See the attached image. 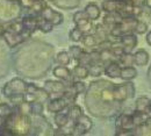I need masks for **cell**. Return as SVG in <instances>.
Returning a JSON list of instances; mask_svg holds the SVG:
<instances>
[{"label":"cell","instance_id":"cell-1","mask_svg":"<svg viewBox=\"0 0 151 136\" xmlns=\"http://www.w3.org/2000/svg\"><path fill=\"white\" fill-rule=\"evenodd\" d=\"M7 128L13 135H26L30 130V119L24 114H12L7 117Z\"/></svg>","mask_w":151,"mask_h":136},{"label":"cell","instance_id":"cell-2","mask_svg":"<svg viewBox=\"0 0 151 136\" xmlns=\"http://www.w3.org/2000/svg\"><path fill=\"white\" fill-rule=\"evenodd\" d=\"M27 85L28 84L23 79L14 78V79H12L5 84V86L2 89V93L7 98L12 97V96H17V94H24L27 92Z\"/></svg>","mask_w":151,"mask_h":136},{"label":"cell","instance_id":"cell-3","mask_svg":"<svg viewBox=\"0 0 151 136\" xmlns=\"http://www.w3.org/2000/svg\"><path fill=\"white\" fill-rule=\"evenodd\" d=\"M134 96H135V87L134 84L130 83V80H127V83L123 85L115 86L112 91V98L119 102L124 101L128 98H132Z\"/></svg>","mask_w":151,"mask_h":136},{"label":"cell","instance_id":"cell-4","mask_svg":"<svg viewBox=\"0 0 151 136\" xmlns=\"http://www.w3.org/2000/svg\"><path fill=\"white\" fill-rule=\"evenodd\" d=\"M92 20L87 17L85 11H79L73 14V22L78 28H80L83 32H88L92 28Z\"/></svg>","mask_w":151,"mask_h":136},{"label":"cell","instance_id":"cell-5","mask_svg":"<svg viewBox=\"0 0 151 136\" xmlns=\"http://www.w3.org/2000/svg\"><path fill=\"white\" fill-rule=\"evenodd\" d=\"M92 127H93L92 120L85 114H81L75 120L76 132H78L79 134H86L92 129Z\"/></svg>","mask_w":151,"mask_h":136},{"label":"cell","instance_id":"cell-6","mask_svg":"<svg viewBox=\"0 0 151 136\" xmlns=\"http://www.w3.org/2000/svg\"><path fill=\"white\" fill-rule=\"evenodd\" d=\"M41 18H43V19L48 20L49 22H51L54 26H58V24H60L62 22H63V15L59 13V12H57V11H54L51 7H49V6H45L44 7V9L41 12Z\"/></svg>","mask_w":151,"mask_h":136},{"label":"cell","instance_id":"cell-7","mask_svg":"<svg viewBox=\"0 0 151 136\" xmlns=\"http://www.w3.org/2000/svg\"><path fill=\"white\" fill-rule=\"evenodd\" d=\"M2 37L5 39L6 43L8 44V47L14 48L18 44H20L21 42H23L24 35L23 34H20V33H17V32H13L11 29H5V32L2 34Z\"/></svg>","mask_w":151,"mask_h":136},{"label":"cell","instance_id":"cell-8","mask_svg":"<svg viewBox=\"0 0 151 136\" xmlns=\"http://www.w3.org/2000/svg\"><path fill=\"white\" fill-rule=\"evenodd\" d=\"M116 128L122 130V129H126V130H132L135 124H134V121H132V115H128V114H121L120 117L116 119Z\"/></svg>","mask_w":151,"mask_h":136},{"label":"cell","instance_id":"cell-9","mask_svg":"<svg viewBox=\"0 0 151 136\" xmlns=\"http://www.w3.org/2000/svg\"><path fill=\"white\" fill-rule=\"evenodd\" d=\"M44 90L48 92V94L49 93H65V91H66V87H65V85L63 84V83H60V81H56V80H48V81H45V84H44Z\"/></svg>","mask_w":151,"mask_h":136},{"label":"cell","instance_id":"cell-10","mask_svg":"<svg viewBox=\"0 0 151 136\" xmlns=\"http://www.w3.org/2000/svg\"><path fill=\"white\" fill-rule=\"evenodd\" d=\"M68 106V100L65 98H55L49 101L48 104V111L51 113L62 112Z\"/></svg>","mask_w":151,"mask_h":136},{"label":"cell","instance_id":"cell-11","mask_svg":"<svg viewBox=\"0 0 151 136\" xmlns=\"http://www.w3.org/2000/svg\"><path fill=\"white\" fill-rule=\"evenodd\" d=\"M21 22H22L24 32H27L29 34L38 29V20L35 17H26L22 19Z\"/></svg>","mask_w":151,"mask_h":136},{"label":"cell","instance_id":"cell-12","mask_svg":"<svg viewBox=\"0 0 151 136\" xmlns=\"http://www.w3.org/2000/svg\"><path fill=\"white\" fill-rule=\"evenodd\" d=\"M104 72L106 73V76H108L109 78H120V73H121V66L119 63L116 62H109V64L105 68Z\"/></svg>","mask_w":151,"mask_h":136},{"label":"cell","instance_id":"cell-13","mask_svg":"<svg viewBox=\"0 0 151 136\" xmlns=\"http://www.w3.org/2000/svg\"><path fill=\"white\" fill-rule=\"evenodd\" d=\"M134 63L138 66H143V65H147L148 62H149V54L144 50V49H139L137 50L134 55Z\"/></svg>","mask_w":151,"mask_h":136},{"label":"cell","instance_id":"cell-14","mask_svg":"<svg viewBox=\"0 0 151 136\" xmlns=\"http://www.w3.org/2000/svg\"><path fill=\"white\" fill-rule=\"evenodd\" d=\"M85 13L87 14V17L90 18V20L93 21V20L99 19L101 11H100V7H99L96 4L91 2V4H88V5L85 7Z\"/></svg>","mask_w":151,"mask_h":136},{"label":"cell","instance_id":"cell-15","mask_svg":"<svg viewBox=\"0 0 151 136\" xmlns=\"http://www.w3.org/2000/svg\"><path fill=\"white\" fill-rule=\"evenodd\" d=\"M120 39H121V43L123 44V47L128 49H132L137 45V37L134 34H130V33L123 34L120 36Z\"/></svg>","mask_w":151,"mask_h":136},{"label":"cell","instance_id":"cell-16","mask_svg":"<svg viewBox=\"0 0 151 136\" xmlns=\"http://www.w3.org/2000/svg\"><path fill=\"white\" fill-rule=\"evenodd\" d=\"M52 73H54L55 77L58 78V79H60V80H69L70 77H71V71H70L66 66H64V65L56 66V68L54 69Z\"/></svg>","mask_w":151,"mask_h":136},{"label":"cell","instance_id":"cell-17","mask_svg":"<svg viewBox=\"0 0 151 136\" xmlns=\"http://www.w3.org/2000/svg\"><path fill=\"white\" fill-rule=\"evenodd\" d=\"M137 70L130 65V66H124L121 68V73H120V78L124 79V80H132L137 77Z\"/></svg>","mask_w":151,"mask_h":136},{"label":"cell","instance_id":"cell-18","mask_svg":"<svg viewBox=\"0 0 151 136\" xmlns=\"http://www.w3.org/2000/svg\"><path fill=\"white\" fill-rule=\"evenodd\" d=\"M73 76L77 79H86V78L90 76V71H88V68L86 65H83V64H78L76 65L75 69H73Z\"/></svg>","mask_w":151,"mask_h":136},{"label":"cell","instance_id":"cell-19","mask_svg":"<svg viewBox=\"0 0 151 136\" xmlns=\"http://www.w3.org/2000/svg\"><path fill=\"white\" fill-rule=\"evenodd\" d=\"M120 7V1L117 0H106L102 2V9L107 12L108 14L111 13H117Z\"/></svg>","mask_w":151,"mask_h":136},{"label":"cell","instance_id":"cell-20","mask_svg":"<svg viewBox=\"0 0 151 136\" xmlns=\"http://www.w3.org/2000/svg\"><path fill=\"white\" fill-rule=\"evenodd\" d=\"M132 121H134V124L135 127H141L143 124H145L148 122V117H145L144 112H139V111H136L132 113Z\"/></svg>","mask_w":151,"mask_h":136},{"label":"cell","instance_id":"cell-21","mask_svg":"<svg viewBox=\"0 0 151 136\" xmlns=\"http://www.w3.org/2000/svg\"><path fill=\"white\" fill-rule=\"evenodd\" d=\"M54 120H55V123H56V126L58 128H63V127H65L68 124L70 117H69V114L58 112V113H55V119Z\"/></svg>","mask_w":151,"mask_h":136},{"label":"cell","instance_id":"cell-22","mask_svg":"<svg viewBox=\"0 0 151 136\" xmlns=\"http://www.w3.org/2000/svg\"><path fill=\"white\" fill-rule=\"evenodd\" d=\"M151 105V100L147 97H141L136 100V111L144 112Z\"/></svg>","mask_w":151,"mask_h":136},{"label":"cell","instance_id":"cell-23","mask_svg":"<svg viewBox=\"0 0 151 136\" xmlns=\"http://www.w3.org/2000/svg\"><path fill=\"white\" fill-rule=\"evenodd\" d=\"M38 29L42 32V33H50L52 29H54V24L51 22H49L48 20L43 19L38 20Z\"/></svg>","mask_w":151,"mask_h":136},{"label":"cell","instance_id":"cell-24","mask_svg":"<svg viewBox=\"0 0 151 136\" xmlns=\"http://www.w3.org/2000/svg\"><path fill=\"white\" fill-rule=\"evenodd\" d=\"M12 114H13V109L6 102L0 104V119H7Z\"/></svg>","mask_w":151,"mask_h":136},{"label":"cell","instance_id":"cell-25","mask_svg":"<svg viewBox=\"0 0 151 136\" xmlns=\"http://www.w3.org/2000/svg\"><path fill=\"white\" fill-rule=\"evenodd\" d=\"M56 60L60 64V65H68L71 60V55L66 51H60L58 53L56 56Z\"/></svg>","mask_w":151,"mask_h":136},{"label":"cell","instance_id":"cell-26","mask_svg":"<svg viewBox=\"0 0 151 136\" xmlns=\"http://www.w3.org/2000/svg\"><path fill=\"white\" fill-rule=\"evenodd\" d=\"M81 42H83V44L86 48H93L95 44H96V39H95V36H93V35L87 34V35H84L83 36Z\"/></svg>","mask_w":151,"mask_h":136},{"label":"cell","instance_id":"cell-27","mask_svg":"<svg viewBox=\"0 0 151 136\" xmlns=\"http://www.w3.org/2000/svg\"><path fill=\"white\" fill-rule=\"evenodd\" d=\"M70 90L72 91V94L73 96H78L79 93H83L84 92L85 85L81 81H73L72 85H71V87H70Z\"/></svg>","mask_w":151,"mask_h":136},{"label":"cell","instance_id":"cell-28","mask_svg":"<svg viewBox=\"0 0 151 136\" xmlns=\"http://www.w3.org/2000/svg\"><path fill=\"white\" fill-rule=\"evenodd\" d=\"M69 36H70V39L72 40L73 42H79V41H81L83 36H84V32H83L80 28L76 27L75 29H72V30L70 32Z\"/></svg>","mask_w":151,"mask_h":136},{"label":"cell","instance_id":"cell-29","mask_svg":"<svg viewBox=\"0 0 151 136\" xmlns=\"http://www.w3.org/2000/svg\"><path fill=\"white\" fill-rule=\"evenodd\" d=\"M134 30H135L136 34H139V35L145 34L148 32V24L145 22H143V21H137L136 24H135Z\"/></svg>","mask_w":151,"mask_h":136},{"label":"cell","instance_id":"cell-30","mask_svg":"<svg viewBox=\"0 0 151 136\" xmlns=\"http://www.w3.org/2000/svg\"><path fill=\"white\" fill-rule=\"evenodd\" d=\"M45 6H47V5H45V2H44L43 0H35V1L33 2V5L30 6V9H32L33 12H35V13H40V14H41V12L44 9Z\"/></svg>","mask_w":151,"mask_h":136},{"label":"cell","instance_id":"cell-31","mask_svg":"<svg viewBox=\"0 0 151 136\" xmlns=\"http://www.w3.org/2000/svg\"><path fill=\"white\" fill-rule=\"evenodd\" d=\"M120 59H121V63H123V66H130L134 63L132 55H130L129 53H126V51L120 56Z\"/></svg>","mask_w":151,"mask_h":136},{"label":"cell","instance_id":"cell-32","mask_svg":"<svg viewBox=\"0 0 151 136\" xmlns=\"http://www.w3.org/2000/svg\"><path fill=\"white\" fill-rule=\"evenodd\" d=\"M84 54V50L80 48V47H78V45H71L70 47V55L76 59V60H78V59L80 58V56Z\"/></svg>","mask_w":151,"mask_h":136},{"label":"cell","instance_id":"cell-33","mask_svg":"<svg viewBox=\"0 0 151 136\" xmlns=\"http://www.w3.org/2000/svg\"><path fill=\"white\" fill-rule=\"evenodd\" d=\"M115 56L111 49H106L104 50L101 54H100V60H104V62H112L113 57Z\"/></svg>","mask_w":151,"mask_h":136},{"label":"cell","instance_id":"cell-34","mask_svg":"<svg viewBox=\"0 0 151 136\" xmlns=\"http://www.w3.org/2000/svg\"><path fill=\"white\" fill-rule=\"evenodd\" d=\"M81 114H83L81 108H80L79 106H73V107L70 109V112H69V117L72 119V120L75 121L76 119H77L78 117H80Z\"/></svg>","mask_w":151,"mask_h":136},{"label":"cell","instance_id":"cell-35","mask_svg":"<svg viewBox=\"0 0 151 136\" xmlns=\"http://www.w3.org/2000/svg\"><path fill=\"white\" fill-rule=\"evenodd\" d=\"M104 70H105V69H102V68H101L100 65H98V64H93L92 66L88 68L90 75H92V76H99Z\"/></svg>","mask_w":151,"mask_h":136},{"label":"cell","instance_id":"cell-36","mask_svg":"<svg viewBox=\"0 0 151 136\" xmlns=\"http://www.w3.org/2000/svg\"><path fill=\"white\" fill-rule=\"evenodd\" d=\"M112 53H113L115 56H117V57H120L123 53H124V48H122V47H119V45H116V47H113L112 49Z\"/></svg>","mask_w":151,"mask_h":136},{"label":"cell","instance_id":"cell-37","mask_svg":"<svg viewBox=\"0 0 151 136\" xmlns=\"http://www.w3.org/2000/svg\"><path fill=\"white\" fill-rule=\"evenodd\" d=\"M116 135L117 136H132V135H135V134L132 133V130H126V129H122V130H119V132L116 133Z\"/></svg>","mask_w":151,"mask_h":136},{"label":"cell","instance_id":"cell-38","mask_svg":"<svg viewBox=\"0 0 151 136\" xmlns=\"http://www.w3.org/2000/svg\"><path fill=\"white\" fill-rule=\"evenodd\" d=\"M20 2H21V5L23 6V7H26V8H30V6L33 5V2L35 1V0H19Z\"/></svg>","mask_w":151,"mask_h":136},{"label":"cell","instance_id":"cell-39","mask_svg":"<svg viewBox=\"0 0 151 136\" xmlns=\"http://www.w3.org/2000/svg\"><path fill=\"white\" fill-rule=\"evenodd\" d=\"M144 114H145V117H148V120H151V105L144 111Z\"/></svg>","mask_w":151,"mask_h":136},{"label":"cell","instance_id":"cell-40","mask_svg":"<svg viewBox=\"0 0 151 136\" xmlns=\"http://www.w3.org/2000/svg\"><path fill=\"white\" fill-rule=\"evenodd\" d=\"M147 43L149 44V45H151V32H149L148 34H147Z\"/></svg>","mask_w":151,"mask_h":136},{"label":"cell","instance_id":"cell-41","mask_svg":"<svg viewBox=\"0 0 151 136\" xmlns=\"http://www.w3.org/2000/svg\"><path fill=\"white\" fill-rule=\"evenodd\" d=\"M4 32H5V27L0 23V36H2V34H4Z\"/></svg>","mask_w":151,"mask_h":136},{"label":"cell","instance_id":"cell-42","mask_svg":"<svg viewBox=\"0 0 151 136\" xmlns=\"http://www.w3.org/2000/svg\"><path fill=\"white\" fill-rule=\"evenodd\" d=\"M145 5H147L149 8H151V0H145Z\"/></svg>","mask_w":151,"mask_h":136},{"label":"cell","instance_id":"cell-43","mask_svg":"<svg viewBox=\"0 0 151 136\" xmlns=\"http://www.w3.org/2000/svg\"><path fill=\"white\" fill-rule=\"evenodd\" d=\"M49 1H54V0H49Z\"/></svg>","mask_w":151,"mask_h":136}]
</instances>
